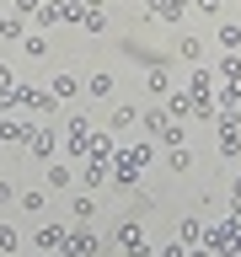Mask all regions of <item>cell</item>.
I'll return each mask as SVG.
<instances>
[{"mask_svg":"<svg viewBox=\"0 0 241 257\" xmlns=\"http://www.w3.org/2000/svg\"><path fill=\"white\" fill-rule=\"evenodd\" d=\"M0 96H11V75L6 70H0Z\"/></svg>","mask_w":241,"mask_h":257,"instance_id":"cell-1","label":"cell"}]
</instances>
